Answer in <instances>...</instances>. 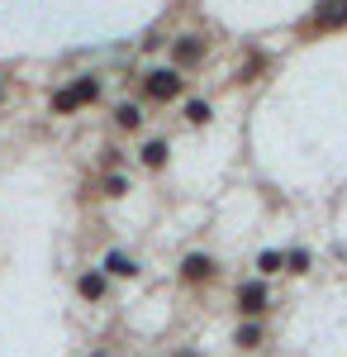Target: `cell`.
<instances>
[{"label": "cell", "instance_id": "9a60e30c", "mask_svg": "<svg viewBox=\"0 0 347 357\" xmlns=\"http://www.w3.org/2000/svg\"><path fill=\"white\" fill-rule=\"evenodd\" d=\"M314 267V257H309V248H295V252H286V272L291 276H304Z\"/></svg>", "mask_w": 347, "mask_h": 357}, {"label": "cell", "instance_id": "e0dca14e", "mask_svg": "<svg viewBox=\"0 0 347 357\" xmlns=\"http://www.w3.org/2000/svg\"><path fill=\"white\" fill-rule=\"evenodd\" d=\"M171 357H205V353H200V348H176Z\"/></svg>", "mask_w": 347, "mask_h": 357}, {"label": "cell", "instance_id": "30bf717a", "mask_svg": "<svg viewBox=\"0 0 347 357\" xmlns=\"http://www.w3.org/2000/svg\"><path fill=\"white\" fill-rule=\"evenodd\" d=\"M114 129L119 134H138L143 129V100H119L114 105Z\"/></svg>", "mask_w": 347, "mask_h": 357}, {"label": "cell", "instance_id": "6da1fadb", "mask_svg": "<svg viewBox=\"0 0 347 357\" xmlns=\"http://www.w3.org/2000/svg\"><path fill=\"white\" fill-rule=\"evenodd\" d=\"M181 96H186V72H176V67H153V72L138 77L143 105H176Z\"/></svg>", "mask_w": 347, "mask_h": 357}, {"label": "cell", "instance_id": "52a82bcc", "mask_svg": "<svg viewBox=\"0 0 347 357\" xmlns=\"http://www.w3.org/2000/svg\"><path fill=\"white\" fill-rule=\"evenodd\" d=\"M233 348H238V353L267 348V319H242L238 329H233Z\"/></svg>", "mask_w": 347, "mask_h": 357}, {"label": "cell", "instance_id": "2e32d148", "mask_svg": "<svg viewBox=\"0 0 347 357\" xmlns=\"http://www.w3.org/2000/svg\"><path fill=\"white\" fill-rule=\"evenodd\" d=\"M162 43H167V33H162V29H148V33H143V43H138V48H143V53H157Z\"/></svg>", "mask_w": 347, "mask_h": 357}, {"label": "cell", "instance_id": "7c38bea8", "mask_svg": "<svg viewBox=\"0 0 347 357\" xmlns=\"http://www.w3.org/2000/svg\"><path fill=\"white\" fill-rule=\"evenodd\" d=\"M181 119H186L190 129H205V124L214 119V105L205 100V96H190L186 105H181Z\"/></svg>", "mask_w": 347, "mask_h": 357}, {"label": "cell", "instance_id": "4fadbf2b", "mask_svg": "<svg viewBox=\"0 0 347 357\" xmlns=\"http://www.w3.org/2000/svg\"><path fill=\"white\" fill-rule=\"evenodd\" d=\"M252 267H257V276H281L286 272V252H276V248H262V252H257V257H252Z\"/></svg>", "mask_w": 347, "mask_h": 357}, {"label": "cell", "instance_id": "277c9868", "mask_svg": "<svg viewBox=\"0 0 347 357\" xmlns=\"http://www.w3.org/2000/svg\"><path fill=\"white\" fill-rule=\"evenodd\" d=\"M233 310H238V319H267V314H271V281H267V276L238 281V291H233Z\"/></svg>", "mask_w": 347, "mask_h": 357}, {"label": "cell", "instance_id": "7a4b0ae2", "mask_svg": "<svg viewBox=\"0 0 347 357\" xmlns=\"http://www.w3.org/2000/svg\"><path fill=\"white\" fill-rule=\"evenodd\" d=\"M167 48H171V67H176V72H200L205 57H210V38H205L200 29H186V33L167 38Z\"/></svg>", "mask_w": 347, "mask_h": 357}, {"label": "cell", "instance_id": "d6986e66", "mask_svg": "<svg viewBox=\"0 0 347 357\" xmlns=\"http://www.w3.org/2000/svg\"><path fill=\"white\" fill-rule=\"evenodd\" d=\"M91 357H105V353H91Z\"/></svg>", "mask_w": 347, "mask_h": 357}, {"label": "cell", "instance_id": "9c48e42d", "mask_svg": "<svg viewBox=\"0 0 347 357\" xmlns=\"http://www.w3.org/2000/svg\"><path fill=\"white\" fill-rule=\"evenodd\" d=\"M100 272H105V276H119V281H134V276H138V262L124 252V248H109L105 257H100Z\"/></svg>", "mask_w": 347, "mask_h": 357}, {"label": "cell", "instance_id": "ba28073f", "mask_svg": "<svg viewBox=\"0 0 347 357\" xmlns=\"http://www.w3.org/2000/svg\"><path fill=\"white\" fill-rule=\"evenodd\" d=\"M138 162H143V172H167V162H171V143L167 138H148L143 148H138Z\"/></svg>", "mask_w": 347, "mask_h": 357}, {"label": "cell", "instance_id": "ac0fdd59", "mask_svg": "<svg viewBox=\"0 0 347 357\" xmlns=\"http://www.w3.org/2000/svg\"><path fill=\"white\" fill-rule=\"evenodd\" d=\"M5 96H10V86H5V77H0V105H5Z\"/></svg>", "mask_w": 347, "mask_h": 357}, {"label": "cell", "instance_id": "8fae6325", "mask_svg": "<svg viewBox=\"0 0 347 357\" xmlns=\"http://www.w3.org/2000/svg\"><path fill=\"white\" fill-rule=\"evenodd\" d=\"M267 72H271V57H267V53H252V57H247V62L238 67V77H233V86H252V82H262Z\"/></svg>", "mask_w": 347, "mask_h": 357}, {"label": "cell", "instance_id": "5b68a950", "mask_svg": "<svg viewBox=\"0 0 347 357\" xmlns=\"http://www.w3.org/2000/svg\"><path fill=\"white\" fill-rule=\"evenodd\" d=\"M347 29V0H319L309 10V20L300 24V38H319V33H338Z\"/></svg>", "mask_w": 347, "mask_h": 357}, {"label": "cell", "instance_id": "5bb4252c", "mask_svg": "<svg viewBox=\"0 0 347 357\" xmlns=\"http://www.w3.org/2000/svg\"><path fill=\"white\" fill-rule=\"evenodd\" d=\"M100 195L124 200V195H129V176H124V172H105V176H100Z\"/></svg>", "mask_w": 347, "mask_h": 357}, {"label": "cell", "instance_id": "3957f363", "mask_svg": "<svg viewBox=\"0 0 347 357\" xmlns=\"http://www.w3.org/2000/svg\"><path fill=\"white\" fill-rule=\"evenodd\" d=\"M219 257H210V252H181V262H176V281L186 286V291H205V286H214L219 281Z\"/></svg>", "mask_w": 347, "mask_h": 357}, {"label": "cell", "instance_id": "8992f818", "mask_svg": "<svg viewBox=\"0 0 347 357\" xmlns=\"http://www.w3.org/2000/svg\"><path fill=\"white\" fill-rule=\"evenodd\" d=\"M77 296L86 305H100L109 296V276L100 272V267H86V272H77Z\"/></svg>", "mask_w": 347, "mask_h": 357}]
</instances>
